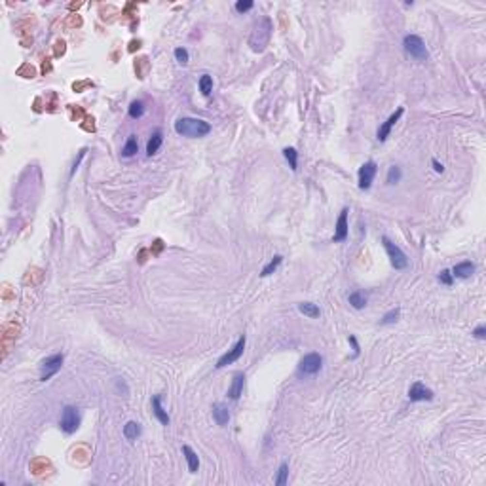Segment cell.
Returning <instances> with one entry per match:
<instances>
[{
    "label": "cell",
    "mask_w": 486,
    "mask_h": 486,
    "mask_svg": "<svg viewBox=\"0 0 486 486\" xmlns=\"http://www.w3.org/2000/svg\"><path fill=\"white\" fill-rule=\"evenodd\" d=\"M281 260H283V257H281V255H275V257H274V259H272V260H270V262H268V264L262 268L260 275H262V277H268V275H272V274H274V272H275V270L279 268Z\"/></svg>",
    "instance_id": "24"
},
{
    "label": "cell",
    "mask_w": 486,
    "mask_h": 486,
    "mask_svg": "<svg viewBox=\"0 0 486 486\" xmlns=\"http://www.w3.org/2000/svg\"><path fill=\"white\" fill-rule=\"evenodd\" d=\"M139 435H141V423H137V421L131 420L124 425V437H126L128 441H135Z\"/></svg>",
    "instance_id": "22"
},
{
    "label": "cell",
    "mask_w": 486,
    "mask_h": 486,
    "mask_svg": "<svg viewBox=\"0 0 486 486\" xmlns=\"http://www.w3.org/2000/svg\"><path fill=\"white\" fill-rule=\"evenodd\" d=\"M350 342H352V346H354V354H355V357H357V355H359V344H357L355 336H350Z\"/></svg>",
    "instance_id": "35"
},
{
    "label": "cell",
    "mask_w": 486,
    "mask_h": 486,
    "mask_svg": "<svg viewBox=\"0 0 486 486\" xmlns=\"http://www.w3.org/2000/svg\"><path fill=\"white\" fill-rule=\"evenodd\" d=\"M323 367V357L319 354H308L302 357L296 374L300 378H308V376H315Z\"/></svg>",
    "instance_id": "3"
},
{
    "label": "cell",
    "mask_w": 486,
    "mask_h": 486,
    "mask_svg": "<svg viewBox=\"0 0 486 486\" xmlns=\"http://www.w3.org/2000/svg\"><path fill=\"white\" fill-rule=\"evenodd\" d=\"M401 177H403L401 167H397V165L389 167V171H388V184H397L399 180H401Z\"/></svg>",
    "instance_id": "28"
},
{
    "label": "cell",
    "mask_w": 486,
    "mask_h": 486,
    "mask_svg": "<svg viewBox=\"0 0 486 486\" xmlns=\"http://www.w3.org/2000/svg\"><path fill=\"white\" fill-rule=\"evenodd\" d=\"M431 165H433V169H435V173H442V171H444V165H442V163H439V162H437V160H435V158H433V160H431Z\"/></svg>",
    "instance_id": "34"
},
{
    "label": "cell",
    "mask_w": 486,
    "mask_h": 486,
    "mask_svg": "<svg viewBox=\"0 0 486 486\" xmlns=\"http://www.w3.org/2000/svg\"><path fill=\"white\" fill-rule=\"evenodd\" d=\"M198 86H199V91H201V95L209 97V95H211V91H213V76H209V74H203V76L199 78Z\"/></svg>",
    "instance_id": "23"
},
{
    "label": "cell",
    "mask_w": 486,
    "mask_h": 486,
    "mask_svg": "<svg viewBox=\"0 0 486 486\" xmlns=\"http://www.w3.org/2000/svg\"><path fill=\"white\" fill-rule=\"evenodd\" d=\"M439 281H441L442 285H452L454 283V275H452V272L450 270H442L441 274H439Z\"/></svg>",
    "instance_id": "30"
},
{
    "label": "cell",
    "mask_w": 486,
    "mask_h": 486,
    "mask_svg": "<svg viewBox=\"0 0 486 486\" xmlns=\"http://www.w3.org/2000/svg\"><path fill=\"white\" fill-rule=\"evenodd\" d=\"M473 272H475V264H473V262H460V264H456L452 268V275L458 277V279H467V277H471Z\"/></svg>",
    "instance_id": "16"
},
{
    "label": "cell",
    "mask_w": 486,
    "mask_h": 486,
    "mask_svg": "<svg viewBox=\"0 0 486 486\" xmlns=\"http://www.w3.org/2000/svg\"><path fill=\"white\" fill-rule=\"evenodd\" d=\"M348 300H350V304H352L355 309H363L365 306H367V302H369L367 294H365V292H361V291H354V292L348 296Z\"/></svg>",
    "instance_id": "21"
},
{
    "label": "cell",
    "mask_w": 486,
    "mask_h": 486,
    "mask_svg": "<svg viewBox=\"0 0 486 486\" xmlns=\"http://www.w3.org/2000/svg\"><path fill=\"white\" fill-rule=\"evenodd\" d=\"M130 116H131L133 120H139V118H143L145 116V105L141 103V101H133L131 105H130Z\"/></svg>",
    "instance_id": "26"
},
{
    "label": "cell",
    "mask_w": 486,
    "mask_h": 486,
    "mask_svg": "<svg viewBox=\"0 0 486 486\" xmlns=\"http://www.w3.org/2000/svg\"><path fill=\"white\" fill-rule=\"evenodd\" d=\"M245 344H247V338H245V334L240 336V340L236 342V346L232 348V350H228L226 354L222 355L221 359L217 361V369H224V367H228V365H232V363H236L240 357L243 355V350H245Z\"/></svg>",
    "instance_id": "7"
},
{
    "label": "cell",
    "mask_w": 486,
    "mask_h": 486,
    "mask_svg": "<svg viewBox=\"0 0 486 486\" xmlns=\"http://www.w3.org/2000/svg\"><path fill=\"white\" fill-rule=\"evenodd\" d=\"M403 46H405V51L418 59V61H425L427 59V48H425V42L421 40L418 34H406L405 40H403Z\"/></svg>",
    "instance_id": "2"
},
{
    "label": "cell",
    "mask_w": 486,
    "mask_h": 486,
    "mask_svg": "<svg viewBox=\"0 0 486 486\" xmlns=\"http://www.w3.org/2000/svg\"><path fill=\"white\" fill-rule=\"evenodd\" d=\"M382 243H384V249H386V253H388V257H389V260H391V266L395 268V270H405L406 266H408V259H406V255L401 251V247H397L395 243L391 242L389 238H382Z\"/></svg>",
    "instance_id": "4"
},
{
    "label": "cell",
    "mask_w": 486,
    "mask_h": 486,
    "mask_svg": "<svg viewBox=\"0 0 486 486\" xmlns=\"http://www.w3.org/2000/svg\"><path fill=\"white\" fill-rule=\"evenodd\" d=\"M289 479V464H281L279 469H277V477H275V485L277 486H285Z\"/></svg>",
    "instance_id": "27"
},
{
    "label": "cell",
    "mask_w": 486,
    "mask_h": 486,
    "mask_svg": "<svg viewBox=\"0 0 486 486\" xmlns=\"http://www.w3.org/2000/svg\"><path fill=\"white\" fill-rule=\"evenodd\" d=\"M63 359H65V355L63 354H53V355H49V357H46L44 361H42V367H40V371H42L40 380L46 382V380H49L51 376L57 374V373L61 371V367H63Z\"/></svg>",
    "instance_id": "6"
},
{
    "label": "cell",
    "mask_w": 486,
    "mask_h": 486,
    "mask_svg": "<svg viewBox=\"0 0 486 486\" xmlns=\"http://www.w3.org/2000/svg\"><path fill=\"white\" fill-rule=\"evenodd\" d=\"M253 6H255V4H253V0H240V2H236V12L245 14V12H249Z\"/></svg>",
    "instance_id": "32"
},
{
    "label": "cell",
    "mask_w": 486,
    "mask_h": 486,
    "mask_svg": "<svg viewBox=\"0 0 486 486\" xmlns=\"http://www.w3.org/2000/svg\"><path fill=\"white\" fill-rule=\"evenodd\" d=\"M270 34H272V23H270V19H262L260 23H257L255 25V31H253V36L251 38H260L259 40V44H257V48H255V51H262L266 48V44H268V40H270Z\"/></svg>",
    "instance_id": "9"
},
{
    "label": "cell",
    "mask_w": 486,
    "mask_h": 486,
    "mask_svg": "<svg viewBox=\"0 0 486 486\" xmlns=\"http://www.w3.org/2000/svg\"><path fill=\"white\" fill-rule=\"evenodd\" d=\"M243 386H245V374L243 373H238L234 374V380H232V386L228 388V397L232 401H238L240 395L243 393Z\"/></svg>",
    "instance_id": "13"
},
{
    "label": "cell",
    "mask_w": 486,
    "mask_h": 486,
    "mask_svg": "<svg viewBox=\"0 0 486 486\" xmlns=\"http://www.w3.org/2000/svg\"><path fill=\"white\" fill-rule=\"evenodd\" d=\"M283 156H285V160L289 162L291 169L296 171V169H298V152H296L292 146H287V148H283Z\"/></svg>",
    "instance_id": "25"
},
{
    "label": "cell",
    "mask_w": 486,
    "mask_h": 486,
    "mask_svg": "<svg viewBox=\"0 0 486 486\" xmlns=\"http://www.w3.org/2000/svg\"><path fill=\"white\" fill-rule=\"evenodd\" d=\"M152 412H154V416L158 418V421L162 423V425H169V414H167V410L162 406V397L160 395H154L152 397Z\"/></svg>",
    "instance_id": "14"
},
{
    "label": "cell",
    "mask_w": 486,
    "mask_h": 486,
    "mask_svg": "<svg viewBox=\"0 0 486 486\" xmlns=\"http://www.w3.org/2000/svg\"><path fill=\"white\" fill-rule=\"evenodd\" d=\"M175 59H177L180 65H186L188 59H190V55H188V51H186L184 48H177V49H175Z\"/></svg>",
    "instance_id": "31"
},
{
    "label": "cell",
    "mask_w": 486,
    "mask_h": 486,
    "mask_svg": "<svg viewBox=\"0 0 486 486\" xmlns=\"http://www.w3.org/2000/svg\"><path fill=\"white\" fill-rule=\"evenodd\" d=\"M473 334H475V338H479V340H485V338H486V327H485V325L477 327V329L473 331Z\"/></svg>",
    "instance_id": "33"
},
{
    "label": "cell",
    "mask_w": 486,
    "mask_h": 486,
    "mask_svg": "<svg viewBox=\"0 0 486 486\" xmlns=\"http://www.w3.org/2000/svg\"><path fill=\"white\" fill-rule=\"evenodd\" d=\"M213 420L217 421V425H226L228 421H230V412H228V408L222 405V403H215L213 405Z\"/></svg>",
    "instance_id": "15"
},
{
    "label": "cell",
    "mask_w": 486,
    "mask_h": 486,
    "mask_svg": "<svg viewBox=\"0 0 486 486\" xmlns=\"http://www.w3.org/2000/svg\"><path fill=\"white\" fill-rule=\"evenodd\" d=\"M408 399L412 403H420V401H431L433 399V391L429 388H425L421 382H414L408 389Z\"/></svg>",
    "instance_id": "12"
},
{
    "label": "cell",
    "mask_w": 486,
    "mask_h": 486,
    "mask_svg": "<svg viewBox=\"0 0 486 486\" xmlns=\"http://www.w3.org/2000/svg\"><path fill=\"white\" fill-rule=\"evenodd\" d=\"M403 112H405V109L401 107V109H397V111L393 112V114H391V116H389V118H388V120H386V122H384L382 126H380V130H378V133H376V137H378V141H380V143H384V141H386V139L389 137V133H391V128H393V126H395V124L399 122V118L403 116Z\"/></svg>",
    "instance_id": "11"
},
{
    "label": "cell",
    "mask_w": 486,
    "mask_h": 486,
    "mask_svg": "<svg viewBox=\"0 0 486 486\" xmlns=\"http://www.w3.org/2000/svg\"><path fill=\"white\" fill-rule=\"evenodd\" d=\"M298 311L304 313V315L309 317V319H317V317L321 315L319 306H317V304H311V302H300V304H298Z\"/></svg>",
    "instance_id": "19"
},
{
    "label": "cell",
    "mask_w": 486,
    "mask_h": 486,
    "mask_svg": "<svg viewBox=\"0 0 486 486\" xmlns=\"http://www.w3.org/2000/svg\"><path fill=\"white\" fill-rule=\"evenodd\" d=\"M376 173H378V165L374 162H367L359 167V188L361 190H369L373 186Z\"/></svg>",
    "instance_id": "8"
},
{
    "label": "cell",
    "mask_w": 486,
    "mask_h": 486,
    "mask_svg": "<svg viewBox=\"0 0 486 486\" xmlns=\"http://www.w3.org/2000/svg\"><path fill=\"white\" fill-rule=\"evenodd\" d=\"M350 236V226H348V209H342L340 211V217L336 221V230H334V236H332V242L340 243L346 242Z\"/></svg>",
    "instance_id": "10"
},
{
    "label": "cell",
    "mask_w": 486,
    "mask_h": 486,
    "mask_svg": "<svg viewBox=\"0 0 486 486\" xmlns=\"http://www.w3.org/2000/svg\"><path fill=\"white\" fill-rule=\"evenodd\" d=\"M137 152H139V141H137L135 135H130L128 141H126V145H124V148H122V156L124 158H131Z\"/></svg>",
    "instance_id": "20"
},
{
    "label": "cell",
    "mask_w": 486,
    "mask_h": 486,
    "mask_svg": "<svg viewBox=\"0 0 486 486\" xmlns=\"http://www.w3.org/2000/svg\"><path fill=\"white\" fill-rule=\"evenodd\" d=\"M175 131L182 137H190V139H199L205 137L211 131L209 122L199 120V118H190V116H182L175 122Z\"/></svg>",
    "instance_id": "1"
},
{
    "label": "cell",
    "mask_w": 486,
    "mask_h": 486,
    "mask_svg": "<svg viewBox=\"0 0 486 486\" xmlns=\"http://www.w3.org/2000/svg\"><path fill=\"white\" fill-rule=\"evenodd\" d=\"M162 143H163V137H162V131H154V133H152V135H150L148 143H146V154H148V156H154L156 152L160 150Z\"/></svg>",
    "instance_id": "18"
},
{
    "label": "cell",
    "mask_w": 486,
    "mask_h": 486,
    "mask_svg": "<svg viewBox=\"0 0 486 486\" xmlns=\"http://www.w3.org/2000/svg\"><path fill=\"white\" fill-rule=\"evenodd\" d=\"M59 427L65 431L66 435L76 433V429L80 427V412H78V408H74V406L66 405L65 408H63V412H61Z\"/></svg>",
    "instance_id": "5"
},
{
    "label": "cell",
    "mask_w": 486,
    "mask_h": 486,
    "mask_svg": "<svg viewBox=\"0 0 486 486\" xmlns=\"http://www.w3.org/2000/svg\"><path fill=\"white\" fill-rule=\"evenodd\" d=\"M182 454H184V458H186V464H188V471L190 473H198L199 469V458L198 454L188 446V444H184L182 446Z\"/></svg>",
    "instance_id": "17"
},
{
    "label": "cell",
    "mask_w": 486,
    "mask_h": 486,
    "mask_svg": "<svg viewBox=\"0 0 486 486\" xmlns=\"http://www.w3.org/2000/svg\"><path fill=\"white\" fill-rule=\"evenodd\" d=\"M399 313H401V309L399 308L389 309V311L382 317V325H391V323H395V321L399 319Z\"/></svg>",
    "instance_id": "29"
}]
</instances>
